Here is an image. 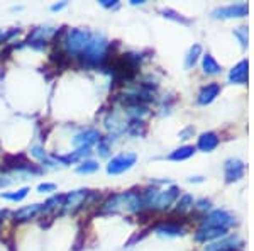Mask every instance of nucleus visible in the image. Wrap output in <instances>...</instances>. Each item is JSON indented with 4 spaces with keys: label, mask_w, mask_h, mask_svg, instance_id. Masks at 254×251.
Masks as SVG:
<instances>
[{
    "label": "nucleus",
    "mask_w": 254,
    "mask_h": 251,
    "mask_svg": "<svg viewBox=\"0 0 254 251\" xmlns=\"http://www.w3.org/2000/svg\"><path fill=\"white\" fill-rule=\"evenodd\" d=\"M142 197L137 192L114 193L102 205L104 212H139L142 209Z\"/></svg>",
    "instance_id": "obj_1"
},
{
    "label": "nucleus",
    "mask_w": 254,
    "mask_h": 251,
    "mask_svg": "<svg viewBox=\"0 0 254 251\" xmlns=\"http://www.w3.org/2000/svg\"><path fill=\"white\" fill-rule=\"evenodd\" d=\"M107 53H109L107 38L104 34H100V32H92V38H90L81 58L88 65H100L102 61L107 58Z\"/></svg>",
    "instance_id": "obj_2"
},
{
    "label": "nucleus",
    "mask_w": 254,
    "mask_h": 251,
    "mask_svg": "<svg viewBox=\"0 0 254 251\" xmlns=\"http://www.w3.org/2000/svg\"><path fill=\"white\" fill-rule=\"evenodd\" d=\"M92 38V32L88 29H69L63 39L64 51L69 56H81L87 48L88 41Z\"/></svg>",
    "instance_id": "obj_3"
},
{
    "label": "nucleus",
    "mask_w": 254,
    "mask_h": 251,
    "mask_svg": "<svg viewBox=\"0 0 254 251\" xmlns=\"http://www.w3.org/2000/svg\"><path fill=\"white\" fill-rule=\"evenodd\" d=\"M137 155L136 153H121L109 160L107 163V173L109 175H121L129 171L136 165Z\"/></svg>",
    "instance_id": "obj_4"
},
{
    "label": "nucleus",
    "mask_w": 254,
    "mask_h": 251,
    "mask_svg": "<svg viewBox=\"0 0 254 251\" xmlns=\"http://www.w3.org/2000/svg\"><path fill=\"white\" fill-rule=\"evenodd\" d=\"M234 224V217L225 211H212L207 214L205 219L202 222V228H220V229H229Z\"/></svg>",
    "instance_id": "obj_5"
},
{
    "label": "nucleus",
    "mask_w": 254,
    "mask_h": 251,
    "mask_svg": "<svg viewBox=\"0 0 254 251\" xmlns=\"http://www.w3.org/2000/svg\"><path fill=\"white\" fill-rule=\"evenodd\" d=\"M249 12V7L246 2H239V3H231V5L225 7H219L212 12L215 19H234V17H246Z\"/></svg>",
    "instance_id": "obj_6"
},
{
    "label": "nucleus",
    "mask_w": 254,
    "mask_h": 251,
    "mask_svg": "<svg viewBox=\"0 0 254 251\" xmlns=\"http://www.w3.org/2000/svg\"><path fill=\"white\" fill-rule=\"evenodd\" d=\"M244 171H246V165L239 158H231L224 163V175L227 183H234L237 180H241L244 176Z\"/></svg>",
    "instance_id": "obj_7"
},
{
    "label": "nucleus",
    "mask_w": 254,
    "mask_h": 251,
    "mask_svg": "<svg viewBox=\"0 0 254 251\" xmlns=\"http://www.w3.org/2000/svg\"><path fill=\"white\" fill-rule=\"evenodd\" d=\"M100 139H102V136L97 129H85L73 138V146H75L76 150H81V148H83V150H90V146L98 145Z\"/></svg>",
    "instance_id": "obj_8"
},
{
    "label": "nucleus",
    "mask_w": 254,
    "mask_h": 251,
    "mask_svg": "<svg viewBox=\"0 0 254 251\" xmlns=\"http://www.w3.org/2000/svg\"><path fill=\"white\" fill-rule=\"evenodd\" d=\"M88 190H75V192H69L68 195H64V200H63V211L66 214H73L76 212L81 205L85 204L88 197Z\"/></svg>",
    "instance_id": "obj_9"
},
{
    "label": "nucleus",
    "mask_w": 254,
    "mask_h": 251,
    "mask_svg": "<svg viewBox=\"0 0 254 251\" xmlns=\"http://www.w3.org/2000/svg\"><path fill=\"white\" fill-rule=\"evenodd\" d=\"M178 197H180V188L173 185V187L166 188V190L158 192L156 199H154V202H153L151 207L158 209V211H166V209L170 207V205L173 204Z\"/></svg>",
    "instance_id": "obj_10"
},
{
    "label": "nucleus",
    "mask_w": 254,
    "mask_h": 251,
    "mask_svg": "<svg viewBox=\"0 0 254 251\" xmlns=\"http://www.w3.org/2000/svg\"><path fill=\"white\" fill-rule=\"evenodd\" d=\"M56 29L55 27H36L34 31L29 34V39H27V44L32 48H43L46 46V43L49 41V38H53L55 36Z\"/></svg>",
    "instance_id": "obj_11"
},
{
    "label": "nucleus",
    "mask_w": 254,
    "mask_h": 251,
    "mask_svg": "<svg viewBox=\"0 0 254 251\" xmlns=\"http://www.w3.org/2000/svg\"><path fill=\"white\" fill-rule=\"evenodd\" d=\"M227 236V229H220V228H200L195 234V240L200 243H208V241H215L220 238Z\"/></svg>",
    "instance_id": "obj_12"
},
{
    "label": "nucleus",
    "mask_w": 254,
    "mask_h": 251,
    "mask_svg": "<svg viewBox=\"0 0 254 251\" xmlns=\"http://www.w3.org/2000/svg\"><path fill=\"white\" fill-rule=\"evenodd\" d=\"M248 68H249L248 60L239 61V63L229 72V82L236 85H244L246 82H248Z\"/></svg>",
    "instance_id": "obj_13"
},
{
    "label": "nucleus",
    "mask_w": 254,
    "mask_h": 251,
    "mask_svg": "<svg viewBox=\"0 0 254 251\" xmlns=\"http://www.w3.org/2000/svg\"><path fill=\"white\" fill-rule=\"evenodd\" d=\"M219 143H220L219 136L215 133H212V131H208V133L200 134L196 148H198L200 151H203V153H210V151H214L215 148L219 146Z\"/></svg>",
    "instance_id": "obj_14"
},
{
    "label": "nucleus",
    "mask_w": 254,
    "mask_h": 251,
    "mask_svg": "<svg viewBox=\"0 0 254 251\" xmlns=\"http://www.w3.org/2000/svg\"><path fill=\"white\" fill-rule=\"evenodd\" d=\"M43 207L44 204H32V205H26V207L19 209V211L14 212V219L17 222H26V221H31L34 219L38 214L43 212Z\"/></svg>",
    "instance_id": "obj_15"
},
{
    "label": "nucleus",
    "mask_w": 254,
    "mask_h": 251,
    "mask_svg": "<svg viewBox=\"0 0 254 251\" xmlns=\"http://www.w3.org/2000/svg\"><path fill=\"white\" fill-rule=\"evenodd\" d=\"M219 93H220V85L219 84L205 85V87L200 90L196 102H198L200 105H208V104H212V102L215 100V97H219Z\"/></svg>",
    "instance_id": "obj_16"
},
{
    "label": "nucleus",
    "mask_w": 254,
    "mask_h": 251,
    "mask_svg": "<svg viewBox=\"0 0 254 251\" xmlns=\"http://www.w3.org/2000/svg\"><path fill=\"white\" fill-rule=\"evenodd\" d=\"M154 233L163 238H175V236H182L183 228L178 224H173V222H163V224L154 228Z\"/></svg>",
    "instance_id": "obj_17"
},
{
    "label": "nucleus",
    "mask_w": 254,
    "mask_h": 251,
    "mask_svg": "<svg viewBox=\"0 0 254 251\" xmlns=\"http://www.w3.org/2000/svg\"><path fill=\"white\" fill-rule=\"evenodd\" d=\"M193 155H195L193 146H180L168 155V160H171V162H185V160L191 158Z\"/></svg>",
    "instance_id": "obj_18"
},
{
    "label": "nucleus",
    "mask_w": 254,
    "mask_h": 251,
    "mask_svg": "<svg viewBox=\"0 0 254 251\" xmlns=\"http://www.w3.org/2000/svg\"><path fill=\"white\" fill-rule=\"evenodd\" d=\"M202 68H203V72H205L207 75H219V73L222 72V67H220V65L217 63L215 58L210 55V53L203 55V58H202Z\"/></svg>",
    "instance_id": "obj_19"
},
{
    "label": "nucleus",
    "mask_w": 254,
    "mask_h": 251,
    "mask_svg": "<svg viewBox=\"0 0 254 251\" xmlns=\"http://www.w3.org/2000/svg\"><path fill=\"white\" fill-rule=\"evenodd\" d=\"M200 56H202V46H200V44H193V46L188 49V55H187V58H185V68L187 70L193 68Z\"/></svg>",
    "instance_id": "obj_20"
},
{
    "label": "nucleus",
    "mask_w": 254,
    "mask_h": 251,
    "mask_svg": "<svg viewBox=\"0 0 254 251\" xmlns=\"http://www.w3.org/2000/svg\"><path fill=\"white\" fill-rule=\"evenodd\" d=\"M27 193H29V187H22V188H19V190H15V192L0 193V197H2V199H7V200H12V202H20L22 199H26Z\"/></svg>",
    "instance_id": "obj_21"
},
{
    "label": "nucleus",
    "mask_w": 254,
    "mask_h": 251,
    "mask_svg": "<svg viewBox=\"0 0 254 251\" xmlns=\"http://www.w3.org/2000/svg\"><path fill=\"white\" fill-rule=\"evenodd\" d=\"M98 162H95V160H83L80 165H78V168H76V171L81 175H90V173H95V171L98 170Z\"/></svg>",
    "instance_id": "obj_22"
},
{
    "label": "nucleus",
    "mask_w": 254,
    "mask_h": 251,
    "mask_svg": "<svg viewBox=\"0 0 254 251\" xmlns=\"http://www.w3.org/2000/svg\"><path fill=\"white\" fill-rule=\"evenodd\" d=\"M191 207H193V197H191L190 193H183L178 199V202H176V212L183 214V212L190 211Z\"/></svg>",
    "instance_id": "obj_23"
},
{
    "label": "nucleus",
    "mask_w": 254,
    "mask_h": 251,
    "mask_svg": "<svg viewBox=\"0 0 254 251\" xmlns=\"http://www.w3.org/2000/svg\"><path fill=\"white\" fill-rule=\"evenodd\" d=\"M161 14L165 15V17H168V19H173V20H176V22L190 24V20L185 19V17H182V15H180L178 12H175V10H171V9H163V10H161Z\"/></svg>",
    "instance_id": "obj_24"
},
{
    "label": "nucleus",
    "mask_w": 254,
    "mask_h": 251,
    "mask_svg": "<svg viewBox=\"0 0 254 251\" xmlns=\"http://www.w3.org/2000/svg\"><path fill=\"white\" fill-rule=\"evenodd\" d=\"M234 36L239 39L241 46L243 48L248 46V27H237V29L234 31Z\"/></svg>",
    "instance_id": "obj_25"
},
{
    "label": "nucleus",
    "mask_w": 254,
    "mask_h": 251,
    "mask_svg": "<svg viewBox=\"0 0 254 251\" xmlns=\"http://www.w3.org/2000/svg\"><path fill=\"white\" fill-rule=\"evenodd\" d=\"M110 153V143L107 141V139L102 138L100 143H98V155L100 156H109Z\"/></svg>",
    "instance_id": "obj_26"
},
{
    "label": "nucleus",
    "mask_w": 254,
    "mask_h": 251,
    "mask_svg": "<svg viewBox=\"0 0 254 251\" xmlns=\"http://www.w3.org/2000/svg\"><path fill=\"white\" fill-rule=\"evenodd\" d=\"M56 190V185L55 183H39L38 185V192L39 193H51Z\"/></svg>",
    "instance_id": "obj_27"
},
{
    "label": "nucleus",
    "mask_w": 254,
    "mask_h": 251,
    "mask_svg": "<svg viewBox=\"0 0 254 251\" xmlns=\"http://www.w3.org/2000/svg\"><path fill=\"white\" fill-rule=\"evenodd\" d=\"M210 200H207V199H202V200H198L196 202V209H200V211H208L210 209Z\"/></svg>",
    "instance_id": "obj_28"
},
{
    "label": "nucleus",
    "mask_w": 254,
    "mask_h": 251,
    "mask_svg": "<svg viewBox=\"0 0 254 251\" xmlns=\"http://www.w3.org/2000/svg\"><path fill=\"white\" fill-rule=\"evenodd\" d=\"M100 5L105 7V9H114V7L119 5V2H117V0H102Z\"/></svg>",
    "instance_id": "obj_29"
},
{
    "label": "nucleus",
    "mask_w": 254,
    "mask_h": 251,
    "mask_svg": "<svg viewBox=\"0 0 254 251\" xmlns=\"http://www.w3.org/2000/svg\"><path fill=\"white\" fill-rule=\"evenodd\" d=\"M191 133H193V127H187L185 131L180 133V139H188V136H190Z\"/></svg>",
    "instance_id": "obj_30"
},
{
    "label": "nucleus",
    "mask_w": 254,
    "mask_h": 251,
    "mask_svg": "<svg viewBox=\"0 0 254 251\" xmlns=\"http://www.w3.org/2000/svg\"><path fill=\"white\" fill-rule=\"evenodd\" d=\"M68 5V2H61V3H55V5H51V10L53 12H60L61 9H64V7Z\"/></svg>",
    "instance_id": "obj_31"
},
{
    "label": "nucleus",
    "mask_w": 254,
    "mask_h": 251,
    "mask_svg": "<svg viewBox=\"0 0 254 251\" xmlns=\"http://www.w3.org/2000/svg\"><path fill=\"white\" fill-rule=\"evenodd\" d=\"M188 182H190V183H200V182H203V178H202V176H190V178H188Z\"/></svg>",
    "instance_id": "obj_32"
},
{
    "label": "nucleus",
    "mask_w": 254,
    "mask_h": 251,
    "mask_svg": "<svg viewBox=\"0 0 254 251\" xmlns=\"http://www.w3.org/2000/svg\"><path fill=\"white\" fill-rule=\"evenodd\" d=\"M12 32H9V34H7V32H3V31H0V43H2V41H5V38L7 36H10Z\"/></svg>",
    "instance_id": "obj_33"
},
{
    "label": "nucleus",
    "mask_w": 254,
    "mask_h": 251,
    "mask_svg": "<svg viewBox=\"0 0 254 251\" xmlns=\"http://www.w3.org/2000/svg\"><path fill=\"white\" fill-rule=\"evenodd\" d=\"M130 3H132V5H142L144 2H142V0H132Z\"/></svg>",
    "instance_id": "obj_34"
},
{
    "label": "nucleus",
    "mask_w": 254,
    "mask_h": 251,
    "mask_svg": "<svg viewBox=\"0 0 254 251\" xmlns=\"http://www.w3.org/2000/svg\"><path fill=\"white\" fill-rule=\"evenodd\" d=\"M0 224H2V222H0Z\"/></svg>",
    "instance_id": "obj_35"
}]
</instances>
